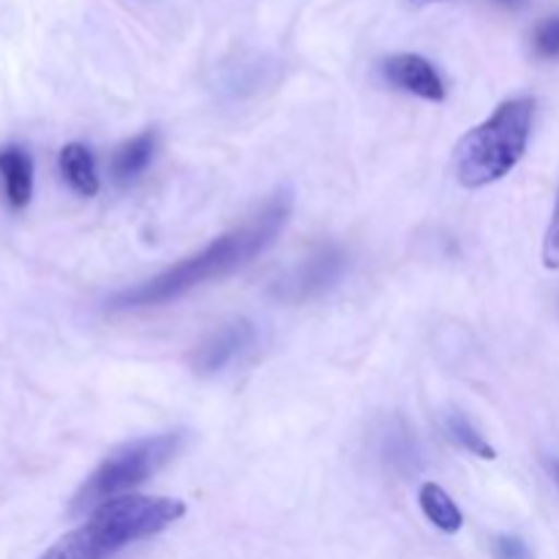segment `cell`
<instances>
[{
  "label": "cell",
  "instance_id": "4fadbf2b",
  "mask_svg": "<svg viewBox=\"0 0 559 559\" xmlns=\"http://www.w3.org/2000/svg\"><path fill=\"white\" fill-rule=\"evenodd\" d=\"M382 456L388 459L393 469H415L420 462V451L415 445V440L409 437V431H388L385 442H382Z\"/></svg>",
  "mask_w": 559,
  "mask_h": 559
},
{
  "label": "cell",
  "instance_id": "9c48e42d",
  "mask_svg": "<svg viewBox=\"0 0 559 559\" xmlns=\"http://www.w3.org/2000/svg\"><path fill=\"white\" fill-rule=\"evenodd\" d=\"M60 173H63L66 183L82 197L98 194V173L96 162H93V153L87 151L80 142H69V145L60 151Z\"/></svg>",
  "mask_w": 559,
  "mask_h": 559
},
{
  "label": "cell",
  "instance_id": "7a4b0ae2",
  "mask_svg": "<svg viewBox=\"0 0 559 559\" xmlns=\"http://www.w3.org/2000/svg\"><path fill=\"white\" fill-rule=\"evenodd\" d=\"M186 506L173 497L126 495L104 502L85 524L55 540L38 559H109L126 546L173 527Z\"/></svg>",
  "mask_w": 559,
  "mask_h": 559
},
{
  "label": "cell",
  "instance_id": "277c9868",
  "mask_svg": "<svg viewBox=\"0 0 559 559\" xmlns=\"http://www.w3.org/2000/svg\"><path fill=\"white\" fill-rule=\"evenodd\" d=\"M183 442V431H169V435H156L145 437V440L129 442V445L109 453V456L98 464L96 473H93L91 478L82 484V489L74 495V500H71V513L96 511L104 502L126 497V491L145 484V480L153 478L158 469L167 467V464L180 453Z\"/></svg>",
  "mask_w": 559,
  "mask_h": 559
},
{
  "label": "cell",
  "instance_id": "5b68a950",
  "mask_svg": "<svg viewBox=\"0 0 559 559\" xmlns=\"http://www.w3.org/2000/svg\"><path fill=\"white\" fill-rule=\"evenodd\" d=\"M347 271V254L338 246H322L314 254L306 257L298 267L278 278L273 295L284 304H304V300L320 298L331 287H336L338 278Z\"/></svg>",
  "mask_w": 559,
  "mask_h": 559
},
{
  "label": "cell",
  "instance_id": "8992f818",
  "mask_svg": "<svg viewBox=\"0 0 559 559\" xmlns=\"http://www.w3.org/2000/svg\"><path fill=\"white\" fill-rule=\"evenodd\" d=\"M254 338L257 331L249 320L227 322V325L218 328L216 333H211V336L194 349V355H191L194 374H218L224 366H229L240 353H246V349L254 344Z\"/></svg>",
  "mask_w": 559,
  "mask_h": 559
},
{
  "label": "cell",
  "instance_id": "7c38bea8",
  "mask_svg": "<svg viewBox=\"0 0 559 559\" xmlns=\"http://www.w3.org/2000/svg\"><path fill=\"white\" fill-rule=\"evenodd\" d=\"M445 431H448V437H451L453 442H459V445L464 448V451L475 453V456L486 459V462H491V459L497 456L495 448H491L489 442H486L484 437H480V431L475 429V426L469 424V420L464 418L462 413L451 415V418L445 420Z\"/></svg>",
  "mask_w": 559,
  "mask_h": 559
},
{
  "label": "cell",
  "instance_id": "30bf717a",
  "mask_svg": "<svg viewBox=\"0 0 559 559\" xmlns=\"http://www.w3.org/2000/svg\"><path fill=\"white\" fill-rule=\"evenodd\" d=\"M153 151H156V134L153 131L136 134L134 140L120 145L112 156V178L118 183H131L134 178H140L147 164H151Z\"/></svg>",
  "mask_w": 559,
  "mask_h": 559
},
{
  "label": "cell",
  "instance_id": "ac0fdd59",
  "mask_svg": "<svg viewBox=\"0 0 559 559\" xmlns=\"http://www.w3.org/2000/svg\"><path fill=\"white\" fill-rule=\"evenodd\" d=\"M497 3H502V5H522L524 0H497Z\"/></svg>",
  "mask_w": 559,
  "mask_h": 559
},
{
  "label": "cell",
  "instance_id": "e0dca14e",
  "mask_svg": "<svg viewBox=\"0 0 559 559\" xmlns=\"http://www.w3.org/2000/svg\"><path fill=\"white\" fill-rule=\"evenodd\" d=\"M546 469H549V475L551 478H555V484L559 486V459H546Z\"/></svg>",
  "mask_w": 559,
  "mask_h": 559
},
{
  "label": "cell",
  "instance_id": "8fae6325",
  "mask_svg": "<svg viewBox=\"0 0 559 559\" xmlns=\"http://www.w3.org/2000/svg\"><path fill=\"white\" fill-rule=\"evenodd\" d=\"M418 500H420V511L426 513V519H429L437 530H442V533L448 535L462 530L464 524L462 511H459V506L451 500V495H448L442 486L424 484L418 491Z\"/></svg>",
  "mask_w": 559,
  "mask_h": 559
},
{
  "label": "cell",
  "instance_id": "5bb4252c",
  "mask_svg": "<svg viewBox=\"0 0 559 559\" xmlns=\"http://www.w3.org/2000/svg\"><path fill=\"white\" fill-rule=\"evenodd\" d=\"M535 52L544 55V58H557L559 55V16H549L546 22H540L535 27Z\"/></svg>",
  "mask_w": 559,
  "mask_h": 559
},
{
  "label": "cell",
  "instance_id": "3957f363",
  "mask_svg": "<svg viewBox=\"0 0 559 559\" xmlns=\"http://www.w3.org/2000/svg\"><path fill=\"white\" fill-rule=\"evenodd\" d=\"M535 98H511L462 136L453 153L456 180L464 189H484L506 178L527 151L533 131Z\"/></svg>",
  "mask_w": 559,
  "mask_h": 559
},
{
  "label": "cell",
  "instance_id": "d6986e66",
  "mask_svg": "<svg viewBox=\"0 0 559 559\" xmlns=\"http://www.w3.org/2000/svg\"><path fill=\"white\" fill-rule=\"evenodd\" d=\"M415 3H440V0H415Z\"/></svg>",
  "mask_w": 559,
  "mask_h": 559
},
{
  "label": "cell",
  "instance_id": "9a60e30c",
  "mask_svg": "<svg viewBox=\"0 0 559 559\" xmlns=\"http://www.w3.org/2000/svg\"><path fill=\"white\" fill-rule=\"evenodd\" d=\"M544 265L557 271L559 267V200L555 205V213H551V224L546 229V240H544Z\"/></svg>",
  "mask_w": 559,
  "mask_h": 559
},
{
  "label": "cell",
  "instance_id": "52a82bcc",
  "mask_svg": "<svg viewBox=\"0 0 559 559\" xmlns=\"http://www.w3.org/2000/svg\"><path fill=\"white\" fill-rule=\"evenodd\" d=\"M382 76L399 91H407L413 96L426 98V102H442L445 98V85L442 76L437 74L435 66L424 55L402 52L393 58L382 60Z\"/></svg>",
  "mask_w": 559,
  "mask_h": 559
},
{
  "label": "cell",
  "instance_id": "2e32d148",
  "mask_svg": "<svg viewBox=\"0 0 559 559\" xmlns=\"http://www.w3.org/2000/svg\"><path fill=\"white\" fill-rule=\"evenodd\" d=\"M491 549H495L497 559H533L527 544L522 538H516V535H500V538H495Z\"/></svg>",
  "mask_w": 559,
  "mask_h": 559
},
{
  "label": "cell",
  "instance_id": "ba28073f",
  "mask_svg": "<svg viewBox=\"0 0 559 559\" xmlns=\"http://www.w3.org/2000/svg\"><path fill=\"white\" fill-rule=\"evenodd\" d=\"M0 183L9 207L22 211L33 197V158L22 145H0Z\"/></svg>",
  "mask_w": 559,
  "mask_h": 559
},
{
  "label": "cell",
  "instance_id": "6da1fadb",
  "mask_svg": "<svg viewBox=\"0 0 559 559\" xmlns=\"http://www.w3.org/2000/svg\"><path fill=\"white\" fill-rule=\"evenodd\" d=\"M289 211H293L289 194H278L276 200L267 202L249 224L222 235V238L213 240L211 246H205V249L197 251V254L186 257V260L175 262L173 267H167V271L158 273V276L112 295L107 309H156V306H167L173 304V300L183 298V295L202 287V284H211L229 276V273L249 265L254 257H260L262 251H267L276 243L278 233H282L284 224L289 222Z\"/></svg>",
  "mask_w": 559,
  "mask_h": 559
}]
</instances>
